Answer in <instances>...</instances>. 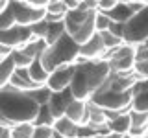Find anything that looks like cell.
<instances>
[{
    "mask_svg": "<svg viewBox=\"0 0 148 138\" xmlns=\"http://www.w3.org/2000/svg\"><path fill=\"white\" fill-rule=\"evenodd\" d=\"M34 123H18L11 127V138H32Z\"/></svg>",
    "mask_w": 148,
    "mask_h": 138,
    "instance_id": "22",
    "label": "cell"
},
{
    "mask_svg": "<svg viewBox=\"0 0 148 138\" xmlns=\"http://www.w3.org/2000/svg\"><path fill=\"white\" fill-rule=\"evenodd\" d=\"M52 129L65 138H78V125L74 122H71L67 116H61V118L56 120Z\"/></svg>",
    "mask_w": 148,
    "mask_h": 138,
    "instance_id": "14",
    "label": "cell"
},
{
    "mask_svg": "<svg viewBox=\"0 0 148 138\" xmlns=\"http://www.w3.org/2000/svg\"><path fill=\"white\" fill-rule=\"evenodd\" d=\"M132 110L137 112H148V79L141 77L132 87Z\"/></svg>",
    "mask_w": 148,
    "mask_h": 138,
    "instance_id": "11",
    "label": "cell"
},
{
    "mask_svg": "<svg viewBox=\"0 0 148 138\" xmlns=\"http://www.w3.org/2000/svg\"><path fill=\"white\" fill-rule=\"evenodd\" d=\"M109 74L111 70L108 61H83L78 57L74 64V76L69 87L72 98L80 101L91 99V96L108 81Z\"/></svg>",
    "mask_w": 148,
    "mask_h": 138,
    "instance_id": "2",
    "label": "cell"
},
{
    "mask_svg": "<svg viewBox=\"0 0 148 138\" xmlns=\"http://www.w3.org/2000/svg\"><path fill=\"white\" fill-rule=\"evenodd\" d=\"M132 99H133L132 92H117L109 89L106 83L91 96V101L95 105H98L104 110H111V112H130Z\"/></svg>",
    "mask_w": 148,
    "mask_h": 138,
    "instance_id": "4",
    "label": "cell"
},
{
    "mask_svg": "<svg viewBox=\"0 0 148 138\" xmlns=\"http://www.w3.org/2000/svg\"><path fill=\"white\" fill-rule=\"evenodd\" d=\"M63 33H65V24L63 22H48V33H46V37H45L46 46L54 44Z\"/></svg>",
    "mask_w": 148,
    "mask_h": 138,
    "instance_id": "19",
    "label": "cell"
},
{
    "mask_svg": "<svg viewBox=\"0 0 148 138\" xmlns=\"http://www.w3.org/2000/svg\"><path fill=\"white\" fill-rule=\"evenodd\" d=\"M0 138H11V127H6L0 123Z\"/></svg>",
    "mask_w": 148,
    "mask_h": 138,
    "instance_id": "28",
    "label": "cell"
},
{
    "mask_svg": "<svg viewBox=\"0 0 148 138\" xmlns=\"http://www.w3.org/2000/svg\"><path fill=\"white\" fill-rule=\"evenodd\" d=\"M106 15H108L109 20L115 22V24H126L130 18L133 17V13H132V9L128 7L126 2H117V6L111 9L109 13H106Z\"/></svg>",
    "mask_w": 148,
    "mask_h": 138,
    "instance_id": "15",
    "label": "cell"
},
{
    "mask_svg": "<svg viewBox=\"0 0 148 138\" xmlns=\"http://www.w3.org/2000/svg\"><path fill=\"white\" fill-rule=\"evenodd\" d=\"M32 39H34V35H32L30 28H26V26L15 24L13 28H8V30L0 31V44H2L4 48L11 50V52L26 46Z\"/></svg>",
    "mask_w": 148,
    "mask_h": 138,
    "instance_id": "8",
    "label": "cell"
},
{
    "mask_svg": "<svg viewBox=\"0 0 148 138\" xmlns=\"http://www.w3.org/2000/svg\"><path fill=\"white\" fill-rule=\"evenodd\" d=\"M126 4H128V7L132 9V13L135 15V13H139V11H141V9L145 7L148 2H126Z\"/></svg>",
    "mask_w": 148,
    "mask_h": 138,
    "instance_id": "27",
    "label": "cell"
},
{
    "mask_svg": "<svg viewBox=\"0 0 148 138\" xmlns=\"http://www.w3.org/2000/svg\"><path fill=\"white\" fill-rule=\"evenodd\" d=\"M106 46L100 39V33H95L85 44L80 46V59L83 61H102L106 55Z\"/></svg>",
    "mask_w": 148,
    "mask_h": 138,
    "instance_id": "10",
    "label": "cell"
},
{
    "mask_svg": "<svg viewBox=\"0 0 148 138\" xmlns=\"http://www.w3.org/2000/svg\"><path fill=\"white\" fill-rule=\"evenodd\" d=\"M108 127L111 133H119V135H128L130 129H132V120H130V112H124V114H119L117 118L109 120L108 122Z\"/></svg>",
    "mask_w": 148,
    "mask_h": 138,
    "instance_id": "16",
    "label": "cell"
},
{
    "mask_svg": "<svg viewBox=\"0 0 148 138\" xmlns=\"http://www.w3.org/2000/svg\"><path fill=\"white\" fill-rule=\"evenodd\" d=\"M32 138H54V129L46 125H34Z\"/></svg>",
    "mask_w": 148,
    "mask_h": 138,
    "instance_id": "25",
    "label": "cell"
},
{
    "mask_svg": "<svg viewBox=\"0 0 148 138\" xmlns=\"http://www.w3.org/2000/svg\"><path fill=\"white\" fill-rule=\"evenodd\" d=\"M115 6H117V2H115V0H102V2H98V9H96V11H100V13H109Z\"/></svg>",
    "mask_w": 148,
    "mask_h": 138,
    "instance_id": "26",
    "label": "cell"
},
{
    "mask_svg": "<svg viewBox=\"0 0 148 138\" xmlns=\"http://www.w3.org/2000/svg\"><path fill=\"white\" fill-rule=\"evenodd\" d=\"M124 138H130V136H124Z\"/></svg>",
    "mask_w": 148,
    "mask_h": 138,
    "instance_id": "30",
    "label": "cell"
},
{
    "mask_svg": "<svg viewBox=\"0 0 148 138\" xmlns=\"http://www.w3.org/2000/svg\"><path fill=\"white\" fill-rule=\"evenodd\" d=\"M41 105L26 92L6 85L0 89V123L13 127L18 123H34Z\"/></svg>",
    "mask_w": 148,
    "mask_h": 138,
    "instance_id": "1",
    "label": "cell"
},
{
    "mask_svg": "<svg viewBox=\"0 0 148 138\" xmlns=\"http://www.w3.org/2000/svg\"><path fill=\"white\" fill-rule=\"evenodd\" d=\"M109 26H111L109 17L106 15V13L96 11V17H95V28H96V33H102V31L109 30Z\"/></svg>",
    "mask_w": 148,
    "mask_h": 138,
    "instance_id": "23",
    "label": "cell"
},
{
    "mask_svg": "<svg viewBox=\"0 0 148 138\" xmlns=\"http://www.w3.org/2000/svg\"><path fill=\"white\" fill-rule=\"evenodd\" d=\"M72 94H71V90H63V92H52L50 94V99H48V109H50V112H52V116L54 120H58V118H61L65 116V110H67V107L71 105V101H72Z\"/></svg>",
    "mask_w": 148,
    "mask_h": 138,
    "instance_id": "12",
    "label": "cell"
},
{
    "mask_svg": "<svg viewBox=\"0 0 148 138\" xmlns=\"http://www.w3.org/2000/svg\"><path fill=\"white\" fill-rule=\"evenodd\" d=\"M30 31H32V35H34L35 39H41V41H45L46 33H48V22H46V20H41V22H37V24L30 26Z\"/></svg>",
    "mask_w": 148,
    "mask_h": 138,
    "instance_id": "24",
    "label": "cell"
},
{
    "mask_svg": "<svg viewBox=\"0 0 148 138\" xmlns=\"http://www.w3.org/2000/svg\"><path fill=\"white\" fill-rule=\"evenodd\" d=\"M54 116H52V112H50V109H48V105H41L39 107V112H37V118H35V122H34V125H46V127H52L54 125Z\"/></svg>",
    "mask_w": 148,
    "mask_h": 138,
    "instance_id": "20",
    "label": "cell"
},
{
    "mask_svg": "<svg viewBox=\"0 0 148 138\" xmlns=\"http://www.w3.org/2000/svg\"><path fill=\"white\" fill-rule=\"evenodd\" d=\"M122 41L124 44L132 46H139L148 41V4L124 24Z\"/></svg>",
    "mask_w": 148,
    "mask_h": 138,
    "instance_id": "5",
    "label": "cell"
},
{
    "mask_svg": "<svg viewBox=\"0 0 148 138\" xmlns=\"http://www.w3.org/2000/svg\"><path fill=\"white\" fill-rule=\"evenodd\" d=\"M74 76V64H65V66L56 68L54 72H50L48 79H46V89L50 92H63L71 87Z\"/></svg>",
    "mask_w": 148,
    "mask_h": 138,
    "instance_id": "9",
    "label": "cell"
},
{
    "mask_svg": "<svg viewBox=\"0 0 148 138\" xmlns=\"http://www.w3.org/2000/svg\"><path fill=\"white\" fill-rule=\"evenodd\" d=\"M11 53V50H8V48H4L2 44H0V55H4V57H6V55H9Z\"/></svg>",
    "mask_w": 148,
    "mask_h": 138,
    "instance_id": "29",
    "label": "cell"
},
{
    "mask_svg": "<svg viewBox=\"0 0 148 138\" xmlns=\"http://www.w3.org/2000/svg\"><path fill=\"white\" fill-rule=\"evenodd\" d=\"M78 57H80V46L65 31L54 44L46 46V50L41 53V63H43L45 70L50 74L65 64H76Z\"/></svg>",
    "mask_w": 148,
    "mask_h": 138,
    "instance_id": "3",
    "label": "cell"
},
{
    "mask_svg": "<svg viewBox=\"0 0 148 138\" xmlns=\"http://www.w3.org/2000/svg\"><path fill=\"white\" fill-rule=\"evenodd\" d=\"M9 7H11L13 17H15V24L26 26V28H30V26L37 24V22L45 20V15H46L45 9L30 7L26 0H13V2H9Z\"/></svg>",
    "mask_w": 148,
    "mask_h": 138,
    "instance_id": "7",
    "label": "cell"
},
{
    "mask_svg": "<svg viewBox=\"0 0 148 138\" xmlns=\"http://www.w3.org/2000/svg\"><path fill=\"white\" fill-rule=\"evenodd\" d=\"M135 55H137L135 46L122 44L117 50L106 52L102 61H108L109 70L113 74H128V72H133V68H135Z\"/></svg>",
    "mask_w": 148,
    "mask_h": 138,
    "instance_id": "6",
    "label": "cell"
},
{
    "mask_svg": "<svg viewBox=\"0 0 148 138\" xmlns=\"http://www.w3.org/2000/svg\"><path fill=\"white\" fill-rule=\"evenodd\" d=\"M100 39H102V43H104V46H106V50H108V52H111V50H117V48H120V46L124 44L122 39H119L117 35H113L108 30L100 33Z\"/></svg>",
    "mask_w": 148,
    "mask_h": 138,
    "instance_id": "21",
    "label": "cell"
},
{
    "mask_svg": "<svg viewBox=\"0 0 148 138\" xmlns=\"http://www.w3.org/2000/svg\"><path fill=\"white\" fill-rule=\"evenodd\" d=\"M65 116H67L71 122H74L76 125H85L87 116H85V101L80 99H72L71 105L65 110Z\"/></svg>",
    "mask_w": 148,
    "mask_h": 138,
    "instance_id": "13",
    "label": "cell"
},
{
    "mask_svg": "<svg viewBox=\"0 0 148 138\" xmlns=\"http://www.w3.org/2000/svg\"><path fill=\"white\" fill-rule=\"evenodd\" d=\"M28 74H30V79L37 83V85H46V79H48L50 74L45 70L43 63H41V57H37L34 63L28 66Z\"/></svg>",
    "mask_w": 148,
    "mask_h": 138,
    "instance_id": "17",
    "label": "cell"
},
{
    "mask_svg": "<svg viewBox=\"0 0 148 138\" xmlns=\"http://www.w3.org/2000/svg\"><path fill=\"white\" fill-rule=\"evenodd\" d=\"M13 72H15V63H13L11 59V53L8 55L6 59H4L2 63H0V89H4V87L9 83V79H11Z\"/></svg>",
    "mask_w": 148,
    "mask_h": 138,
    "instance_id": "18",
    "label": "cell"
}]
</instances>
